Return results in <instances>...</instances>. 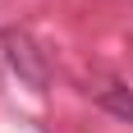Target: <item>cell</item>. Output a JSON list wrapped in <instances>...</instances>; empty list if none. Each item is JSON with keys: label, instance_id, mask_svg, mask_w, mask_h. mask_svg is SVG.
I'll list each match as a JSON object with an SVG mask.
<instances>
[{"label": "cell", "instance_id": "6da1fadb", "mask_svg": "<svg viewBox=\"0 0 133 133\" xmlns=\"http://www.w3.org/2000/svg\"><path fill=\"white\" fill-rule=\"evenodd\" d=\"M0 41H5V60H9V69L28 83V87L41 92V87L51 83V69H46V55L37 51V41L28 37V32H14V28H9Z\"/></svg>", "mask_w": 133, "mask_h": 133}, {"label": "cell", "instance_id": "7a4b0ae2", "mask_svg": "<svg viewBox=\"0 0 133 133\" xmlns=\"http://www.w3.org/2000/svg\"><path fill=\"white\" fill-rule=\"evenodd\" d=\"M96 101L106 110H115L119 119H133V92L119 87V83H101V87H96Z\"/></svg>", "mask_w": 133, "mask_h": 133}]
</instances>
